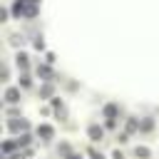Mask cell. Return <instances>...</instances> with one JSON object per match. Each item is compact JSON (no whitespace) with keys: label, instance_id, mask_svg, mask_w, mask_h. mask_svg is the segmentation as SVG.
Returning <instances> with one entry per match:
<instances>
[{"label":"cell","instance_id":"obj_10","mask_svg":"<svg viewBox=\"0 0 159 159\" xmlns=\"http://www.w3.org/2000/svg\"><path fill=\"white\" fill-rule=\"evenodd\" d=\"M134 154H137V157H142V159H147V157H149V149H147V147H137V152H134Z\"/></svg>","mask_w":159,"mask_h":159},{"label":"cell","instance_id":"obj_11","mask_svg":"<svg viewBox=\"0 0 159 159\" xmlns=\"http://www.w3.org/2000/svg\"><path fill=\"white\" fill-rule=\"evenodd\" d=\"M25 147V144H30V134H22V137H17V147Z\"/></svg>","mask_w":159,"mask_h":159},{"label":"cell","instance_id":"obj_12","mask_svg":"<svg viewBox=\"0 0 159 159\" xmlns=\"http://www.w3.org/2000/svg\"><path fill=\"white\" fill-rule=\"evenodd\" d=\"M40 94H42V97H50V94H52V87H50V84H45V87L40 89Z\"/></svg>","mask_w":159,"mask_h":159},{"label":"cell","instance_id":"obj_3","mask_svg":"<svg viewBox=\"0 0 159 159\" xmlns=\"http://www.w3.org/2000/svg\"><path fill=\"white\" fill-rule=\"evenodd\" d=\"M37 134H40L42 139H52V134H55V132H52V127H50V124H40V127H37Z\"/></svg>","mask_w":159,"mask_h":159},{"label":"cell","instance_id":"obj_2","mask_svg":"<svg viewBox=\"0 0 159 159\" xmlns=\"http://www.w3.org/2000/svg\"><path fill=\"white\" fill-rule=\"evenodd\" d=\"M87 134H89V139H92V142H99V139L104 137V129H102V127H97V124H92V127L87 129Z\"/></svg>","mask_w":159,"mask_h":159},{"label":"cell","instance_id":"obj_7","mask_svg":"<svg viewBox=\"0 0 159 159\" xmlns=\"http://www.w3.org/2000/svg\"><path fill=\"white\" fill-rule=\"evenodd\" d=\"M37 75H40V77H52V72H50L47 65H40V67H37Z\"/></svg>","mask_w":159,"mask_h":159},{"label":"cell","instance_id":"obj_1","mask_svg":"<svg viewBox=\"0 0 159 159\" xmlns=\"http://www.w3.org/2000/svg\"><path fill=\"white\" fill-rule=\"evenodd\" d=\"M5 102H7V104L20 102V89H17V87H7V89H5Z\"/></svg>","mask_w":159,"mask_h":159},{"label":"cell","instance_id":"obj_6","mask_svg":"<svg viewBox=\"0 0 159 159\" xmlns=\"http://www.w3.org/2000/svg\"><path fill=\"white\" fill-rule=\"evenodd\" d=\"M15 60H17V67L25 72V70H27V55H25V52H17V57H15Z\"/></svg>","mask_w":159,"mask_h":159},{"label":"cell","instance_id":"obj_14","mask_svg":"<svg viewBox=\"0 0 159 159\" xmlns=\"http://www.w3.org/2000/svg\"><path fill=\"white\" fill-rule=\"evenodd\" d=\"M127 129H129V132H134V129H139V124H137L134 119H129V122H127Z\"/></svg>","mask_w":159,"mask_h":159},{"label":"cell","instance_id":"obj_5","mask_svg":"<svg viewBox=\"0 0 159 159\" xmlns=\"http://www.w3.org/2000/svg\"><path fill=\"white\" fill-rule=\"evenodd\" d=\"M7 127H10L12 132H17V129H27V122H25V119H20V122L12 119V122H7Z\"/></svg>","mask_w":159,"mask_h":159},{"label":"cell","instance_id":"obj_8","mask_svg":"<svg viewBox=\"0 0 159 159\" xmlns=\"http://www.w3.org/2000/svg\"><path fill=\"white\" fill-rule=\"evenodd\" d=\"M152 127H154V122H152V119H149V117H147V119H144V122H142V124H139V129H142V132H149V129H152Z\"/></svg>","mask_w":159,"mask_h":159},{"label":"cell","instance_id":"obj_13","mask_svg":"<svg viewBox=\"0 0 159 159\" xmlns=\"http://www.w3.org/2000/svg\"><path fill=\"white\" fill-rule=\"evenodd\" d=\"M20 84H22V87H30V77H27L25 72H22V77H20Z\"/></svg>","mask_w":159,"mask_h":159},{"label":"cell","instance_id":"obj_9","mask_svg":"<svg viewBox=\"0 0 159 159\" xmlns=\"http://www.w3.org/2000/svg\"><path fill=\"white\" fill-rule=\"evenodd\" d=\"M15 147H17V139H15V142L10 139V142H5V144H2V152H12Z\"/></svg>","mask_w":159,"mask_h":159},{"label":"cell","instance_id":"obj_4","mask_svg":"<svg viewBox=\"0 0 159 159\" xmlns=\"http://www.w3.org/2000/svg\"><path fill=\"white\" fill-rule=\"evenodd\" d=\"M102 112H104V117H107V119H114V117H117V104H112V102H109V104H104V109H102Z\"/></svg>","mask_w":159,"mask_h":159}]
</instances>
